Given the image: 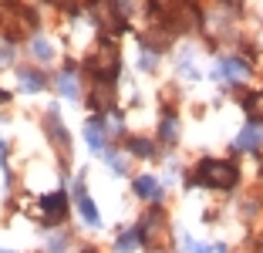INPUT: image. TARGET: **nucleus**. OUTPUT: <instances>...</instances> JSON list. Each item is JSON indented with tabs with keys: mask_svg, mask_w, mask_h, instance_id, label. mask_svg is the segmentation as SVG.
I'll use <instances>...</instances> for the list:
<instances>
[{
	"mask_svg": "<svg viewBox=\"0 0 263 253\" xmlns=\"http://www.w3.org/2000/svg\"><path fill=\"white\" fill-rule=\"evenodd\" d=\"M240 179L236 166L226 159H202L199 169H196V183L199 186H213V189H233Z\"/></svg>",
	"mask_w": 263,
	"mask_h": 253,
	"instance_id": "obj_1",
	"label": "nucleus"
},
{
	"mask_svg": "<svg viewBox=\"0 0 263 253\" xmlns=\"http://www.w3.org/2000/svg\"><path fill=\"white\" fill-rule=\"evenodd\" d=\"M37 17L31 14L27 7H17V4H0V27L10 41L14 38H31Z\"/></svg>",
	"mask_w": 263,
	"mask_h": 253,
	"instance_id": "obj_2",
	"label": "nucleus"
},
{
	"mask_svg": "<svg viewBox=\"0 0 263 253\" xmlns=\"http://www.w3.org/2000/svg\"><path fill=\"white\" fill-rule=\"evenodd\" d=\"M91 75L95 78H101V81H111V78L118 75V51H115V44L111 41H101L98 47H95V54H91Z\"/></svg>",
	"mask_w": 263,
	"mask_h": 253,
	"instance_id": "obj_3",
	"label": "nucleus"
},
{
	"mask_svg": "<svg viewBox=\"0 0 263 253\" xmlns=\"http://www.w3.org/2000/svg\"><path fill=\"white\" fill-rule=\"evenodd\" d=\"M91 21L98 24L105 34H115V31H122V24H125V17L118 14V7H115V0H95L91 4Z\"/></svg>",
	"mask_w": 263,
	"mask_h": 253,
	"instance_id": "obj_4",
	"label": "nucleus"
},
{
	"mask_svg": "<svg viewBox=\"0 0 263 253\" xmlns=\"http://www.w3.org/2000/svg\"><path fill=\"white\" fill-rule=\"evenodd\" d=\"M142 240L145 243H155V240H162L165 237V213L162 209H148L145 220H142Z\"/></svg>",
	"mask_w": 263,
	"mask_h": 253,
	"instance_id": "obj_5",
	"label": "nucleus"
},
{
	"mask_svg": "<svg viewBox=\"0 0 263 253\" xmlns=\"http://www.w3.org/2000/svg\"><path fill=\"white\" fill-rule=\"evenodd\" d=\"M216 71L226 78V81H243V78H250V64L240 61V58H223Z\"/></svg>",
	"mask_w": 263,
	"mask_h": 253,
	"instance_id": "obj_6",
	"label": "nucleus"
},
{
	"mask_svg": "<svg viewBox=\"0 0 263 253\" xmlns=\"http://www.w3.org/2000/svg\"><path fill=\"white\" fill-rule=\"evenodd\" d=\"M74 200H78V209H81V216H85V223H88V226H98V223H101V216H98V209H95L91 196L85 192V186H81V183L74 186Z\"/></svg>",
	"mask_w": 263,
	"mask_h": 253,
	"instance_id": "obj_7",
	"label": "nucleus"
},
{
	"mask_svg": "<svg viewBox=\"0 0 263 253\" xmlns=\"http://www.w3.org/2000/svg\"><path fill=\"white\" fill-rule=\"evenodd\" d=\"M111 101H115V92H111V81H95V92H91V108L95 112H105V108H111Z\"/></svg>",
	"mask_w": 263,
	"mask_h": 253,
	"instance_id": "obj_8",
	"label": "nucleus"
},
{
	"mask_svg": "<svg viewBox=\"0 0 263 253\" xmlns=\"http://www.w3.org/2000/svg\"><path fill=\"white\" fill-rule=\"evenodd\" d=\"M41 209H44L47 220L54 223V220H61V216L68 213V200H64L61 192H51V196H44V200H41Z\"/></svg>",
	"mask_w": 263,
	"mask_h": 253,
	"instance_id": "obj_9",
	"label": "nucleus"
},
{
	"mask_svg": "<svg viewBox=\"0 0 263 253\" xmlns=\"http://www.w3.org/2000/svg\"><path fill=\"white\" fill-rule=\"evenodd\" d=\"M260 142H263L260 125H247V129L236 135V149H240V152H253V149H260Z\"/></svg>",
	"mask_w": 263,
	"mask_h": 253,
	"instance_id": "obj_10",
	"label": "nucleus"
},
{
	"mask_svg": "<svg viewBox=\"0 0 263 253\" xmlns=\"http://www.w3.org/2000/svg\"><path fill=\"white\" fill-rule=\"evenodd\" d=\"M47 135L54 138V146L61 149V152H68V132H64V125H61V118H58V112H51V115H47Z\"/></svg>",
	"mask_w": 263,
	"mask_h": 253,
	"instance_id": "obj_11",
	"label": "nucleus"
},
{
	"mask_svg": "<svg viewBox=\"0 0 263 253\" xmlns=\"http://www.w3.org/2000/svg\"><path fill=\"white\" fill-rule=\"evenodd\" d=\"M135 192H139L142 200H159V196H162V186L155 183L152 176H139L135 179Z\"/></svg>",
	"mask_w": 263,
	"mask_h": 253,
	"instance_id": "obj_12",
	"label": "nucleus"
},
{
	"mask_svg": "<svg viewBox=\"0 0 263 253\" xmlns=\"http://www.w3.org/2000/svg\"><path fill=\"white\" fill-rule=\"evenodd\" d=\"M85 138H88V146L95 149V152H105V129H101V122H88L85 125Z\"/></svg>",
	"mask_w": 263,
	"mask_h": 253,
	"instance_id": "obj_13",
	"label": "nucleus"
},
{
	"mask_svg": "<svg viewBox=\"0 0 263 253\" xmlns=\"http://www.w3.org/2000/svg\"><path fill=\"white\" fill-rule=\"evenodd\" d=\"M58 92L64 95V98H78V78H74V71H61L58 75Z\"/></svg>",
	"mask_w": 263,
	"mask_h": 253,
	"instance_id": "obj_14",
	"label": "nucleus"
},
{
	"mask_svg": "<svg viewBox=\"0 0 263 253\" xmlns=\"http://www.w3.org/2000/svg\"><path fill=\"white\" fill-rule=\"evenodd\" d=\"M243 108H247V115H250V118L263 122V92H253L247 101H243Z\"/></svg>",
	"mask_w": 263,
	"mask_h": 253,
	"instance_id": "obj_15",
	"label": "nucleus"
},
{
	"mask_svg": "<svg viewBox=\"0 0 263 253\" xmlns=\"http://www.w3.org/2000/svg\"><path fill=\"white\" fill-rule=\"evenodd\" d=\"M128 152L132 155H142V159H152V155H155V146L148 142V138H132V142H128Z\"/></svg>",
	"mask_w": 263,
	"mask_h": 253,
	"instance_id": "obj_16",
	"label": "nucleus"
},
{
	"mask_svg": "<svg viewBox=\"0 0 263 253\" xmlns=\"http://www.w3.org/2000/svg\"><path fill=\"white\" fill-rule=\"evenodd\" d=\"M31 54L37 58V61H51V58H54V47L47 44L44 38H34L31 41Z\"/></svg>",
	"mask_w": 263,
	"mask_h": 253,
	"instance_id": "obj_17",
	"label": "nucleus"
},
{
	"mask_svg": "<svg viewBox=\"0 0 263 253\" xmlns=\"http://www.w3.org/2000/svg\"><path fill=\"white\" fill-rule=\"evenodd\" d=\"M139 243H142V233H139V230H128V233H122V237H118V253H132V250H135Z\"/></svg>",
	"mask_w": 263,
	"mask_h": 253,
	"instance_id": "obj_18",
	"label": "nucleus"
},
{
	"mask_svg": "<svg viewBox=\"0 0 263 253\" xmlns=\"http://www.w3.org/2000/svg\"><path fill=\"white\" fill-rule=\"evenodd\" d=\"M159 135H162V142H176V135H179V122L172 115H165L162 118V125H159Z\"/></svg>",
	"mask_w": 263,
	"mask_h": 253,
	"instance_id": "obj_19",
	"label": "nucleus"
},
{
	"mask_svg": "<svg viewBox=\"0 0 263 253\" xmlns=\"http://www.w3.org/2000/svg\"><path fill=\"white\" fill-rule=\"evenodd\" d=\"M148 0H115V7H118V14L122 17H132V14H139L142 7H145Z\"/></svg>",
	"mask_w": 263,
	"mask_h": 253,
	"instance_id": "obj_20",
	"label": "nucleus"
},
{
	"mask_svg": "<svg viewBox=\"0 0 263 253\" xmlns=\"http://www.w3.org/2000/svg\"><path fill=\"white\" fill-rule=\"evenodd\" d=\"M21 84L27 92H41V88H44V78H41L37 71H21Z\"/></svg>",
	"mask_w": 263,
	"mask_h": 253,
	"instance_id": "obj_21",
	"label": "nucleus"
},
{
	"mask_svg": "<svg viewBox=\"0 0 263 253\" xmlns=\"http://www.w3.org/2000/svg\"><path fill=\"white\" fill-rule=\"evenodd\" d=\"M10 61H14V44L0 38V68H4V64H10Z\"/></svg>",
	"mask_w": 263,
	"mask_h": 253,
	"instance_id": "obj_22",
	"label": "nucleus"
},
{
	"mask_svg": "<svg viewBox=\"0 0 263 253\" xmlns=\"http://www.w3.org/2000/svg\"><path fill=\"white\" fill-rule=\"evenodd\" d=\"M182 243H186V250L189 253H223V246H199V243H193V240H182Z\"/></svg>",
	"mask_w": 263,
	"mask_h": 253,
	"instance_id": "obj_23",
	"label": "nucleus"
},
{
	"mask_svg": "<svg viewBox=\"0 0 263 253\" xmlns=\"http://www.w3.org/2000/svg\"><path fill=\"white\" fill-rule=\"evenodd\" d=\"M142 68H145V71H152V68H155V54L148 51V47H142Z\"/></svg>",
	"mask_w": 263,
	"mask_h": 253,
	"instance_id": "obj_24",
	"label": "nucleus"
},
{
	"mask_svg": "<svg viewBox=\"0 0 263 253\" xmlns=\"http://www.w3.org/2000/svg\"><path fill=\"white\" fill-rule=\"evenodd\" d=\"M64 243H68V240H64V237L51 240V253H61V250H64Z\"/></svg>",
	"mask_w": 263,
	"mask_h": 253,
	"instance_id": "obj_25",
	"label": "nucleus"
},
{
	"mask_svg": "<svg viewBox=\"0 0 263 253\" xmlns=\"http://www.w3.org/2000/svg\"><path fill=\"white\" fill-rule=\"evenodd\" d=\"M58 4H78V0H58Z\"/></svg>",
	"mask_w": 263,
	"mask_h": 253,
	"instance_id": "obj_26",
	"label": "nucleus"
},
{
	"mask_svg": "<svg viewBox=\"0 0 263 253\" xmlns=\"http://www.w3.org/2000/svg\"><path fill=\"white\" fill-rule=\"evenodd\" d=\"M0 101H7V92H0Z\"/></svg>",
	"mask_w": 263,
	"mask_h": 253,
	"instance_id": "obj_27",
	"label": "nucleus"
},
{
	"mask_svg": "<svg viewBox=\"0 0 263 253\" xmlns=\"http://www.w3.org/2000/svg\"><path fill=\"white\" fill-rule=\"evenodd\" d=\"M85 253H95V250H85Z\"/></svg>",
	"mask_w": 263,
	"mask_h": 253,
	"instance_id": "obj_28",
	"label": "nucleus"
},
{
	"mask_svg": "<svg viewBox=\"0 0 263 253\" xmlns=\"http://www.w3.org/2000/svg\"><path fill=\"white\" fill-rule=\"evenodd\" d=\"M155 253H162V250H155Z\"/></svg>",
	"mask_w": 263,
	"mask_h": 253,
	"instance_id": "obj_29",
	"label": "nucleus"
},
{
	"mask_svg": "<svg viewBox=\"0 0 263 253\" xmlns=\"http://www.w3.org/2000/svg\"><path fill=\"white\" fill-rule=\"evenodd\" d=\"M0 4H4V0H0Z\"/></svg>",
	"mask_w": 263,
	"mask_h": 253,
	"instance_id": "obj_30",
	"label": "nucleus"
}]
</instances>
